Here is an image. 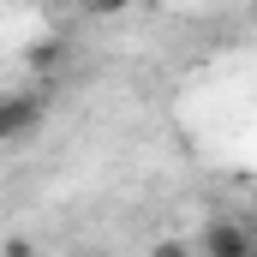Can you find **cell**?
<instances>
[{
    "label": "cell",
    "mask_w": 257,
    "mask_h": 257,
    "mask_svg": "<svg viewBox=\"0 0 257 257\" xmlns=\"http://www.w3.org/2000/svg\"><path fill=\"white\" fill-rule=\"evenodd\" d=\"M197 257H257V239H251L245 221L215 215V221H203V233H197Z\"/></svg>",
    "instance_id": "obj_1"
},
{
    "label": "cell",
    "mask_w": 257,
    "mask_h": 257,
    "mask_svg": "<svg viewBox=\"0 0 257 257\" xmlns=\"http://www.w3.org/2000/svg\"><path fill=\"white\" fill-rule=\"evenodd\" d=\"M66 6H84V0H66Z\"/></svg>",
    "instance_id": "obj_8"
},
{
    "label": "cell",
    "mask_w": 257,
    "mask_h": 257,
    "mask_svg": "<svg viewBox=\"0 0 257 257\" xmlns=\"http://www.w3.org/2000/svg\"><path fill=\"white\" fill-rule=\"evenodd\" d=\"M84 6H90V12H96V18H114V12H126L132 0H84Z\"/></svg>",
    "instance_id": "obj_5"
},
{
    "label": "cell",
    "mask_w": 257,
    "mask_h": 257,
    "mask_svg": "<svg viewBox=\"0 0 257 257\" xmlns=\"http://www.w3.org/2000/svg\"><path fill=\"white\" fill-rule=\"evenodd\" d=\"M54 60H60V42H36V48H30V66H36V72H48Z\"/></svg>",
    "instance_id": "obj_4"
},
{
    "label": "cell",
    "mask_w": 257,
    "mask_h": 257,
    "mask_svg": "<svg viewBox=\"0 0 257 257\" xmlns=\"http://www.w3.org/2000/svg\"><path fill=\"white\" fill-rule=\"evenodd\" d=\"M0 257H36V245H30V239H6V251Z\"/></svg>",
    "instance_id": "obj_6"
},
{
    "label": "cell",
    "mask_w": 257,
    "mask_h": 257,
    "mask_svg": "<svg viewBox=\"0 0 257 257\" xmlns=\"http://www.w3.org/2000/svg\"><path fill=\"white\" fill-rule=\"evenodd\" d=\"M42 126V96H0V144H18Z\"/></svg>",
    "instance_id": "obj_2"
},
{
    "label": "cell",
    "mask_w": 257,
    "mask_h": 257,
    "mask_svg": "<svg viewBox=\"0 0 257 257\" xmlns=\"http://www.w3.org/2000/svg\"><path fill=\"white\" fill-rule=\"evenodd\" d=\"M150 257H197V245H186V239H156Z\"/></svg>",
    "instance_id": "obj_3"
},
{
    "label": "cell",
    "mask_w": 257,
    "mask_h": 257,
    "mask_svg": "<svg viewBox=\"0 0 257 257\" xmlns=\"http://www.w3.org/2000/svg\"><path fill=\"white\" fill-rule=\"evenodd\" d=\"M78 257H108V251H78Z\"/></svg>",
    "instance_id": "obj_7"
}]
</instances>
